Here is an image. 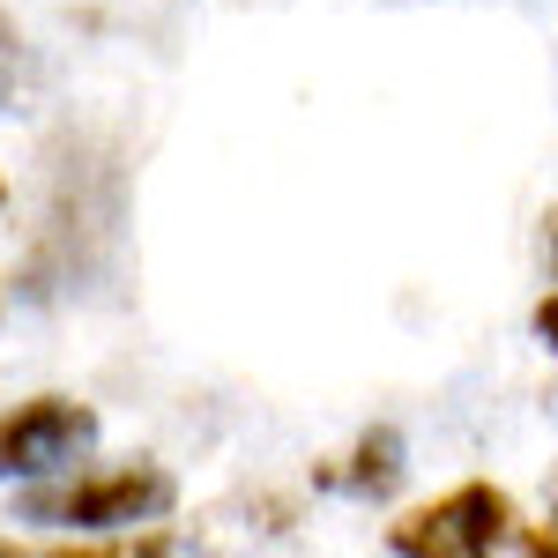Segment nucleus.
Listing matches in <instances>:
<instances>
[{
    "instance_id": "1",
    "label": "nucleus",
    "mask_w": 558,
    "mask_h": 558,
    "mask_svg": "<svg viewBox=\"0 0 558 558\" xmlns=\"http://www.w3.org/2000/svg\"><path fill=\"white\" fill-rule=\"evenodd\" d=\"M172 507H179V476L165 462H105V470L23 484L8 521L60 529V536H134V529H165Z\"/></svg>"
},
{
    "instance_id": "2",
    "label": "nucleus",
    "mask_w": 558,
    "mask_h": 558,
    "mask_svg": "<svg viewBox=\"0 0 558 558\" xmlns=\"http://www.w3.org/2000/svg\"><path fill=\"white\" fill-rule=\"evenodd\" d=\"M514 499L499 492V484H454V492H439L425 507H410L402 521H387V551L395 558H492L499 544H514Z\"/></svg>"
},
{
    "instance_id": "3",
    "label": "nucleus",
    "mask_w": 558,
    "mask_h": 558,
    "mask_svg": "<svg viewBox=\"0 0 558 558\" xmlns=\"http://www.w3.org/2000/svg\"><path fill=\"white\" fill-rule=\"evenodd\" d=\"M97 410L75 395H31L15 410H0V484H45V476H75V462L97 454Z\"/></svg>"
},
{
    "instance_id": "4",
    "label": "nucleus",
    "mask_w": 558,
    "mask_h": 558,
    "mask_svg": "<svg viewBox=\"0 0 558 558\" xmlns=\"http://www.w3.org/2000/svg\"><path fill=\"white\" fill-rule=\"evenodd\" d=\"M402 476H410V447H402V432H395V425H365L357 439H350L343 462L320 470V484H328V492H350V499H395Z\"/></svg>"
},
{
    "instance_id": "5",
    "label": "nucleus",
    "mask_w": 558,
    "mask_h": 558,
    "mask_svg": "<svg viewBox=\"0 0 558 558\" xmlns=\"http://www.w3.org/2000/svg\"><path fill=\"white\" fill-rule=\"evenodd\" d=\"M0 558H186L172 529H134V536H83V544H23L0 536Z\"/></svg>"
},
{
    "instance_id": "6",
    "label": "nucleus",
    "mask_w": 558,
    "mask_h": 558,
    "mask_svg": "<svg viewBox=\"0 0 558 558\" xmlns=\"http://www.w3.org/2000/svg\"><path fill=\"white\" fill-rule=\"evenodd\" d=\"M514 544H521V558H558V529L536 521V529H514Z\"/></svg>"
},
{
    "instance_id": "7",
    "label": "nucleus",
    "mask_w": 558,
    "mask_h": 558,
    "mask_svg": "<svg viewBox=\"0 0 558 558\" xmlns=\"http://www.w3.org/2000/svg\"><path fill=\"white\" fill-rule=\"evenodd\" d=\"M529 328H536V343H544V350H558V291H544V299H536Z\"/></svg>"
},
{
    "instance_id": "8",
    "label": "nucleus",
    "mask_w": 558,
    "mask_h": 558,
    "mask_svg": "<svg viewBox=\"0 0 558 558\" xmlns=\"http://www.w3.org/2000/svg\"><path fill=\"white\" fill-rule=\"evenodd\" d=\"M536 254H544V268L558 276V209H544V231H536Z\"/></svg>"
},
{
    "instance_id": "9",
    "label": "nucleus",
    "mask_w": 558,
    "mask_h": 558,
    "mask_svg": "<svg viewBox=\"0 0 558 558\" xmlns=\"http://www.w3.org/2000/svg\"><path fill=\"white\" fill-rule=\"evenodd\" d=\"M551 529H558V476H551Z\"/></svg>"
},
{
    "instance_id": "10",
    "label": "nucleus",
    "mask_w": 558,
    "mask_h": 558,
    "mask_svg": "<svg viewBox=\"0 0 558 558\" xmlns=\"http://www.w3.org/2000/svg\"><path fill=\"white\" fill-rule=\"evenodd\" d=\"M0 216H8V179H0Z\"/></svg>"
}]
</instances>
